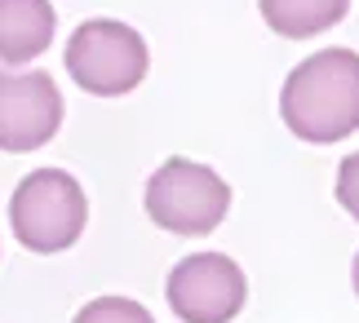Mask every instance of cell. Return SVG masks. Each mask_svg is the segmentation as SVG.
Returning <instances> with one entry per match:
<instances>
[{"label":"cell","mask_w":359,"mask_h":323,"mask_svg":"<svg viewBox=\"0 0 359 323\" xmlns=\"http://www.w3.org/2000/svg\"><path fill=\"white\" fill-rule=\"evenodd\" d=\"M280 116L297 142L333 146L359 129V53L320 49L288 71Z\"/></svg>","instance_id":"cell-1"},{"label":"cell","mask_w":359,"mask_h":323,"mask_svg":"<svg viewBox=\"0 0 359 323\" xmlns=\"http://www.w3.org/2000/svg\"><path fill=\"white\" fill-rule=\"evenodd\" d=\"M85 191L62 168H36L9 195V226L27 252H62L85 235Z\"/></svg>","instance_id":"cell-2"},{"label":"cell","mask_w":359,"mask_h":323,"mask_svg":"<svg viewBox=\"0 0 359 323\" xmlns=\"http://www.w3.org/2000/svg\"><path fill=\"white\" fill-rule=\"evenodd\" d=\"M147 67H151L147 40L137 36L129 22L89 18L67 40V71H72V80L93 97L133 93L137 84L147 80Z\"/></svg>","instance_id":"cell-3"},{"label":"cell","mask_w":359,"mask_h":323,"mask_svg":"<svg viewBox=\"0 0 359 323\" xmlns=\"http://www.w3.org/2000/svg\"><path fill=\"white\" fill-rule=\"evenodd\" d=\"M231 208V186L200 160H164L147 181V217L173 235H209Z\"/></svg>","instance_id":"cell-4"},{"label":"cell","mask_w":359,"mask_h":323,"mask_svg":"<svg viewBox=\"0 0 359 323\" xmlns=\"http://www.w3.org/2000/svg\"><path fill=\"white\" fill-rule=\"evenodd\" d=\"M164 292L182 323H231L244 310L248 279L226 252H191L169 270Z\"/></svg>","instance_id":"cell-5"},{"label":"cell","mask_w":359,"mask_h":323,"mask_svg":"<svg viewBox=\"0 0 359 323\" xmlns=\"http://www.w3.org/2000/svg\"><path fill=\"white\" fill-rule=\"evenodd\" d=\"M62 124V93L45 71L0 67V151H36Z\"/></svg>","instance_id":"cell-6"},{"label":"cell","mask_w":359,"mask_h":323,"mask_svg":"<svg viewBox=\"0 0 359 323\" xmlns=\"http://www.w3.org/2000/svg\"><path fill=\"white\" fill-rule=\"evenodd\" d=\"M53 5L49 0H0V62L18 67L49 49L53 40Z\"/></svg>","instance_id":"cell-7"},{"label":"cell","mask_w":359,"mask_h":323,"mask_svg":"<svg viewBox=\"0 0 359 323\" xmlns=\"http://www.w3.org/2000/svg\"><path fill=\"white\" fill-rule=\"evenodd\" d=\"M262 22L284 40H311L346 18L351 0H257Z\"/></svg>","instance_id":"cell-8"},{"label":"cell","mask_w":359,"mask_h":323,"mask_svg":"<svg viewBox=\"0 0 359 323\" xmlns=\"http://www.w3.org/2000/svg\"><path fill=\"white\" fill-rule=\"evenodd\" d=\"M72 323H156V319H151V310L142 301H133V297H98V301H89Z\"/></svg>","instance_id":"cell-9"},{"label":"cell","mask_w":359,"mask_h":323,"mask_svg":"<svg viewBox=\"0 0 359 323\" xmlns=\"http://www.w3.org/2000/svg\"><path fill=\"white\" fill-rule=\"evenodd\" d=\"M337 204L359 221V151H351L337 168Z\"/></svg>","instance_id":"cell-10"},{"label":"cell","mask_w":359,"mask_h":323,"mask_svg":"<svg viewBox=\"0 0 359 323\" xmlns=\"http://www.w3.org/2000/svg\"><path fill=\"white\" fill-rule=\"evenodd\" d=\"M351 284H355V297H359V252H355V266H351Z\"/></svg>","instance_id":"cell-11"}]
</instances>
